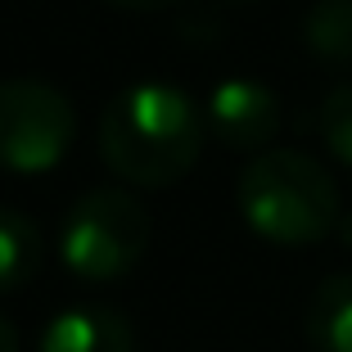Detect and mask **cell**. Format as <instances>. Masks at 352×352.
I'll list each match as a JSON object with an SVG mask.
<instances>
[{"mask_svg": "<svg viewBox=\"0 0 352 352\" xmlns=\"http://www.w3.org/2000/svg\"><path fill=\"white\" fill-rule=\"evenodd\" d=\"M208 118L186 91L167 82H135L109 100L100 118V154L122 181L145 190L176 186L204 154Z\"/></svg>", "mask_w": 352, "mask_h": 352, "instance_id": "obj_1", "label": "cell"}, {"mask_svg": "<svg viewBox=\"0 0 352 352\" xmlns=\"http://www.w3.org/2000/svg\"><path fill=\"white\" fill-rule=\"evenodd\" d=\"M239 217L276 249L321 244L339 226V186L302 149H262L244 163L235 186Z\"/></svg>", "mask_w": 352, "mask_h": 352, "instance_id": "obj_2", "label": "cell"}, {"mask_svg": "<svg viewBox=\"0 0 352 352\" xmlns=\"http://www.w3.org/2000/svg\"><path fill=\"white\" fill-rule=\"evenodd\" d=\"M149 212L135 195L118 186H100L82 195L59 230V258L86 285L122 280L149 249Z\"/></svg>", "mask_w": 352, "mask_h": 352, "instance_id": "obj_3", "label": "cell"}, {"mask_svg": "<svg viewBox=\"0 0 352 352\" xmlns=\"http://www.w3.org/2000/svg\"><path fill=\"white\" fill-rule=\"evenodd\" d=\"M77 135L68 95L36 77L0 82V172L36 176L63 163Z\"/></svg>", "mask_w": 352, "mask_h": 352, "instance_id": "obj_4", "label": "cell"}, {"mask_svg": "<svg viewBox=\"0 0 352 352\" xmlns=\"http://www.w3.org/2000/svg\"><path fill=\"white\" fill-rule=\"evenodd\" d=\"M208 131L226 149H244V154L271 149V140L280 131L276 91L253 82V77H230V82L212 86V95H208Z\"/></svg>", "mask_w": 352, "mask_h": 352, "instance_id": "obj_5", "label": "cell"}, {"mask_svg": "<svg viewBox=\"0 0 352 352\" xmlns=\"http://www.w3.org/2000/svg\"><path fill=\"white\" fill-rule=\"evenodd\" d=\"M41 352H135V334L113 307H68L41 330Z\"/></svg>", "mask_w": 352, "mask_h": 352, "instance_id": "obj_6", "label": "cell"}, {"mask_svg": "<svg viewBox=\"0 0 352 352\" xmlns=\"http://www.w3.org/2000/svg\"><path fill=\"white\" fill-rule=\"evenodd\" d=\"M307 343L316 352H352V271L316 285L307 302Z\"/></svg>", "mask_w": 352, "mask_h": 352, "instance_id": "obj_7", "label": "cell"}, {"mask_svg": "<svg viewBox=\"0 0 352 352\" xmlns=\"http://www.w3.org/2000/svg\"><path fill=\"white\" fill-rule=\"evenodd\" d=\"M302 41L330 68L352 63V0H316L302 19Z\"/></svg>", "mask_w": 352, "mask_h": 352, "instance_id": "obj_8", "label": "cell"}, {"mask_svg": "<svg viewBox=\"0 0 352 352\" xmlns=\"http://www.w3.org/2000/svg\"><path fill=\"white\" fill-rule=\"evenodd\" d=\"M41 267V230L23 212L0 208V294L23 289Z\"/></svg>", "mask_w": 352, "mask_h": 352, "instance_id": "obj_9", "label": "cell"}, {"mask_svg": "<svg viewBox=\"0 0 352 352\" xmlns=\"http://www.w3.org/2000/svg\"><path fill=\"white\" fill-rule=\"evenodd\" d=\"M316 126H321V140L334 158L352 172V82L348 86H334L325 95L321 113H316Z\"/></svg>", "mask_w": 352, "mask_h": 352, "instance_id": "obj_10", "label": "cell"}, {"mask_svg": "<svg viewBox=\"0 0 352 352\" xmlns=\"http://www.w3.org/2000/svg\"><path fill=\"white\" fill-rule=\"evenodd\" d=\"M109 5H118V10H135V14H145V10H163V5H176V0H109Z\"/></svg>", "mask_w": 352, "mask_h": 352, "instance_id": "obj_11", "label": "cell"}, {"mask_svg": "<svg viewBox=\"0 0 352 352\" xmlns=\"http://www.w3.org/2000/svg\"><path fill=\"white\" fill-rule=\"evenodd\" d=\"M0 352H19V334H14V325L0 316Z\"/></svg>", "mask_w": 352, "mask_h": 352, "instance_id": "obj_12", "label": "cell"}, {"mask_svg": "<svg viewBox=\"0 0 352 352\" xmlns=\"http://www.w3.org/2000/svg\"><path fill=\"white\" fill-rule=\"evenodd\" d=\"M230 5H258V0H230Z\"/></svg>", "mask_w": 352, "mask_h": 352, "instance_id": "obj_13", "label": "cell"}]
</instances>
